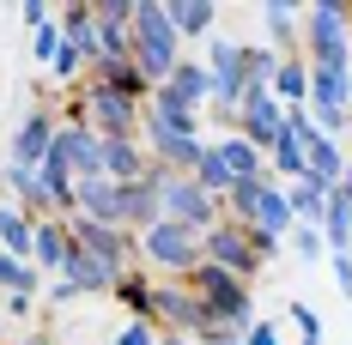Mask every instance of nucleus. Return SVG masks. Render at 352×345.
Here are the masks:
<instances>
[{
  "mask_svg": "<svg viewBox=\"0 0 352 345\" xmlns=\"http://www.w3.org/2000/svg\"><path fill=\"white\" fill-rule=\"evenodd\" d=\"M128 61L146 73L152 91L176 73V61H182V36H176L164 0H140V6H134V55H128Z\"/></svg>",
  "mask_w": 352,
  "mask_h": 345,
  "instance_id": "1",
  "label": "nucleus"
},
{
  "mask_svg": "<svg viewBox=\"0 0 352 345\" xmlns=\"http://www.w3.org/2000/svg\"><path fill=\"white\" fill-rule=\"evenodd\" d=\"M310 67H352V0H316L304 6V49Z\"/></svg>",
  "mask_w": 352,
  "mask_h": 345,
  "instance_id": "2",
  "label": "nucleus"
},
{
  "mask_svg": "<svg viewBox=\"0 0 352 345\" xmlns=\"http://www.w3.org/2000/svg\"><path fill=\"white\" fill-rule=\"evenodd\" d=\"M73 121H85L98 139H140L146 104L122 97V91H109V85H98V79H85L79 97H73Z\"/></svg>",
  "mask_w": 352,
  "mask_h": 345,
  "instance_id": "3",
  "label": "nucleus"
},
{
  "mask_svg": "<svg viewBox=\"0 0 352 345\" xmlns=\"http://www.w3.org/2000/svg\"><path fill=\"white\" fill-rule=\"evenodd\" d=\"M201 261H207V248H201V230H188V224H170V218H158L152 230H140V267H146L152 278H188Z\"/></svg>",
  "mask_w": 352,
  "mask_h": 345,
  "instance_id": "4",
  "label": "nucleus"
},
{
  "mask_svg": "<svg viewBox=\"0 0 352 345\" xmlns=\"http://www.w3.org/2000/svg\"><path fill=\"white\" fill-rule=\"evenodd\" d=\"M188 291L207 303L212 321H225V327H237V333H249V327H255V291H249L237 273H225V267L201 261V267L188 273Z\"/></svg>",
  "mask_w": 352,
  "mask_h": 345,
  "instance_id": "5",
  "label": "nucleus"
},
{
  "mask_svg": "<svg viewBox=\"0 0 352 345\" xmlns=\"http://www.w3.org/2000/svg\"><path fill=\"white\" fill-rule=\"evenodd\" d=\"M67 237L79 242L91 261H104L116 278L140 267V237H134V230H122V224H104V218H85V212H73V218H67Z\"/></svg>",
  "mask_w": 352,
  "mask_h": 345,
  "instance_id": "6",
  "label": "nucleus"
},
{
  "mask_svg": "<svg viewBox=\"0 0 352 345\" xmlns=\"http://www.w3.org/2000/svg\"><path fill=\"white\" fill-rule=\"evenodd\" d=\"M152 327L158 333H182V340H201L212 327L207 303L188 291V278H158L152 285Z\"/></svg>",
  "mask_w": 352,
  "mask_h": 345,
  "instance_id": "7",
  "label": "nucleus"
},
{
  "mask_svg": "<svg viewBox=\"0 0 352 345\" xmlns=\"http://www.w3.org/2000/svg\"><path fill=\"white\" fill-rule=\"evenodd\" d=\"M152 182H158V206H164L170 224H188V230H201V237H207L212 224L225 218V206L212 200L195 176H158V170H152Z\"/></svg>",
  "mask_w": 352,
  "mask_h": 345,
  "instance_id": "8",
  "label": "nucleus"
},
{
  "mask_svg": "<svg viewBox=\"0 0 352 345\" xmlns=\"http://www.w3.org/2000/svg\"><path fill=\"white\" fill-rule=\"evenodd\" d=\"M201 248H207V261H212V267L237 273L243 285H249L255 273H261V267H267V261L255 254V230H249V224H231V218H219L207 237H201Z\"/></svg>",
  "mask_w": 352,
  "mask_h": 345,
  "instance_id": "9",
  "label": "nucleus"
},
{
  "mask_svg": "<svg viewBox=\"0 0 352 345\" xmlns=\"http://www.w3.org/2000/svg\"><path fill=\"white\" fill-rule=\"evenodd\" d=\"M280 128H285V109L274 104V91L267 85H249V97H243V109H237V134L267 158L274 145H280Z\"/></svg>",
  "mask_w": 352,
  "mask_h": 345,
  "instance_id": "10",
  "label": "nucleus"
},
{
  "mask_svg": "<svg viewBox=\"0 0 352 345\" xmlns=\"http://www.w3.org/2000/svg\"><path fill=\"white\" fill-rule=\"evenodd\" d=\"M55 115L49 109H31L19 128H12V145H6V164H25V170H43V158H49V145H55Z\"/></svg>",
  "mask_w": 352,
  "mask_h": 345,
  "instance_id": "11",
  "label": "nucleus"
},
{
  "mask_svg": "<svg viewBox=\"0 0 352 345\" xmlns=\"http://www.w3.org/2000/svg\"><path fill=\"white\" fill-rule=\"evenodd\" d=\"M146 128H164V134H182V139H207V109H188L182 97H170L164 85L146 97Z\"/></svg>",
  "mask_w": 352,
  "mask_h": 345,
  "instance_id": "12",
  "label": "nucleus"
},
{
  "mask_svg": "<svg viewBox=\"0 0 352 345\" xmlns=\"http://www.w3.org/2000/svg\"><path fill=\"white\" fill-rule=\"evenodd\" d=\"M55 25H61V43L85 55V67H98V61H104V49H98V12H91L85 0H67V6H55Z\"/></svg>",
  "mask_w": 352,
  "mask_h": 345,
  "instance_id": "13",
  "label": "nucleus"
},
{
  "mask_svg": "<svg viewBox=\"0 0 352 345\" xmlns=\"http://www.w3.org/2000/svg\"><path fill=\"white\" fill-rule=\"evenodd\" d=\"M261 25H267V49H274L280 61L304 49V6H292V0H267V6H261Z\"/></svg>",
  "mask_w": 352,
  "mask_h": 345,
  "instance_id": "14",
  "label": "nucleus"
},
{
  "mask_svg": "<svg viewBox=\"0 0 352 345\" xmlns=\"http://www.w3.org/2000/svg\"><path fill=\"white\" fill-rule=\"evenodd\" d=\"M0 194H6L12 206H25L31 218H55V212H49V194H43V176L25 170V164H6V170H0Z\"/></svg>",
  "mask_w": 352,
  "mask_h": 345,
  "instance_id": "15",
  "label": "nucleus"
},
{
  "mask_svg": "<svg viewBox=\"0 0 352 345\" xmlns=\"http://www.w3.org/2000/svg\"><path fill=\"white\" fill-rule=\"evenodd\" d=\"M104 176L122 188V182H146L152 176V158H146L140 139H104Z\"/></svg>",
  "mask_w": 352,
  "mask_h": 345,
  "instance_id": "16",
  "label": "nucleus"
},
{
  "mask_svg": "<svg viewBox=\"0 0 352 345\" xmlns=\"http://www.w3.org/2000/svg\"><path fill=\"white\" fill-rule=\"evenodd\" d=\"M304 176H310V182H322V188L334 194V188L346 182V152H340L334 139H322V134H316L310 145H304Z\"/></svg>",
  "mask_w": 352,
  "mask_h": 345,
  "instance_id": "17",
  "label": "nucleus"
},
{
  "mask_svg": "<svg viewBox=\"0 0 352 345\" xmlns=\"http://www.w3.org/2000/svg\"><path fill=\"white\" fill-rule=\"evenodd\" d=\"M164 91H170V97H182L188 109H207V104H212V73H207V61H188V55H182V61H176V73L164 79Z\"/></svg>",
  "mask_w": 352,
  "mask_h": 345,
  "instance_id": "18",
  "label": "nucleus"
},
{
  "mask_svg": "<svg viewBox=\"0 0 352 345\" xmlns=\"http://www.w3.org/2000/svg\"><path fill=\"white\" fill-rule=\"evenodd\" d=\"M61 278H67V285H79L85 297H109V291H116V273H109L104 261H91L79 242H73V254L61 261Z\"/></svg>",
  "mask_w": 352,
  "mask_h": 345,
  "instance_id": "19",
  "label": "nucleus"
},
{
  "mask_svg": "<svg viewBox=\"0 0 352 345\" xmlns=\"http://www.w3.org/2000/svg\"><path fill=\"white\" fill-rule=\"evenodd\" d=\"M31 242H36V218L12 200H0V254L12 261H31Z\"/></svg>",
  "mask_w": 352,
  "mask_h": 345,
  "instance_id": "20",
  "label": "nucleus"
},
{
  "mask_svg": "<svg viewBox=\"0 0 352 345\" xmlns=\"http://www.w3.org/2000/svg\"><path fill=\"white\" fill-rule=\"evenodd\" d=\"M164 6H170V25H176L182 43H207L212 25H219V6L212 0H164Z\"/></svg>",
  "mask_w": 352,
  "mask_h": 345,
  "instance_id": "21",
  "label": "nucleus"
},
{
  "mask_svg": "<svg viewBox=\"0 0 352 345\" xmlns=\"http://www.w3.org/2000/svg\"><path fill=\"white\" fill-rule=\"evenodd\" d=\"M73 254V237H67V218H36V242H31V267H61Z\"/></svg>",
  "mask_w": 352,
  "mask_h": 345,
  "instance_id": "22",
  "label": "nucleus"
},
{
  "mask_svg": "<svg viewBox=\"0 0 352 345\" xmlns=\"http://www.w3.org/2000/svg\"><path fill=\"white\" fill-rule=\"evenodd\" d=\"M267 91H274V104H280V109H298V104H310V61H304V55H285Z\"/></svg>",
  "mask_w": 352,
  "mask_h": 345,
  "instance_id": "23",
  "label": "nucleus"
},
{
  "mask_svg": "<svg viewBox=\"0 0 352 345\" xmlns=\"http://www.w3.org/2000/svg\"><path fill=\"white\" fill-rule=\"evenodd\" d=\"M212 145H219V158H225V170L237 176V182H249V176H274V170H267V158H261V152H255V145H249L243 134H219Z\"/></svg>",
  "mask_w": 352,
  "mask_h": 345,
  "instance_id": "24",
  "label": "nucleus"
},
{
  "mask_svg": "<svg viewBox=\"0 0 352 345\" xmlns=\"http://www.w3.org/2000/svg\"><path fill=\"white\" fill-rule=\"evenodd\" d=\"M322 242H328V254H346L352 248V194H340V188H334V194H328V212H322Z\"/></svg>",
  "mask_w": 352,
  "mask_h": 345,
  "instance_id": "25",
  "label": "nucleus"
},
{
  "mask_svg": "<svg viewBox=\"0 0 352 345\" xmlns=\"http://www.w3.org/2000/svg\"><path fill=\"white\" fill-rule=\"evenodd\" d=\"M73 200H79L73 212H85V218H104V224H116V200H122V188H116L109 176H91V182H79V188H73Z\"/></svg>",
  "mask_w": 352,
  "mask_h": 345,
  "instance_id": "26",
  "label": "nucleus"
},
{
  "mask_svg": "<svg viewBox=\"0 0 352 345\" xmlns=\"http://www.w3.org/2000/svg\"><path fill=\"white\" fill-rule=\"evenodd\" d=\"M152 285H158V278L146 273V267H134V273L116 278V291H109V297H116L122 309L134 315V321H152Z\"/></svg>",
  "mask_w": 352,
  "mask_h": 345,
  "instance_id": "27",
  "label": "nucleus"
},
{
  "mask_svg": "<svg viewBox=\"0 0 352 345\" xmlns=\"http://www.w3.org/2000/svg\"><path fill=\"white\" fill-rule=\"evenodd\" d=\"M255 230H267V237H280V242L298 230V218H292V200H285V188H280V182L261 194V206H255Z\"/></svg>",
  "mask_w": 352,
  "mask_h": 345,
  "instance_id": "28",
  "label": "nucleus"
},
{
  "mask_svg": "<svg viewBox=\"0 0 352 345\" xmlns=\"http://www.w3.org/2000/svg\"><path fill=\"white\" fill-rule=\"evenodd\" d=\"M91 79L109 85V91H122V97H134V104L152 97V85H146V73L134 67V61H104V67H91Z\"/></svg>",
  "mask_w": 352,
  "mask_h": 345,
  "instance_id": "29",
  "label": "nucleus"
},
{
  "mask_svg": "<svg viewBox=\"0 0 352 345\" xmlns=\"http://www.w3.org/2000/svg\"><path fill=\"white\" fill-rule=\"evenodd\" d=\"M285 200H292V218H298V224H322V212H328V188L304 176V182L285 188Z\"/></svg>",
  "mask_w": 352,
  "mask_h": 345,
  "instance_id": "30",
  "label": "nucleus"
},
{
  "mask_svg": "<svg viewBox=\"0 0 352 345\" xmlns=\"http://www.w3.org/2000/svg\"><path fill=\"white\" fill-rule=\"evenodd\" d=\"M195 182L207 188L219 206H225V194H231V182H237V176L225 170V158H219V145H212V139H207V152H201V164H195Z\"/></svg>",
  "mask_w": 352,
  "mask_h": 345,
  "instance_id": "31",
  "label": "nucleus"
},
{
  "mask_svg": "<svg viewBox=\"0 0 352 345\" xmlns=\"http://www.w3.org/2000/svg\"><path fill=\"white\" fill-rule=\"evenodd\" d=\"M0 291H6V297H36V291H43V273H36L31 261L0 254Z\"/></svg>",
  "mask_w": 352,
  "mask_h": 345,
  "instance_id": "32",
  "label": "nucleus"
},
{
  "mask_svg": "<svg viewBox=\"0 0 352 345\" xmlns=\"http://www.w3.org/2000/svg\"><path fill=\"white\" fill-rule=\"evenodd\" d=\"M243 67H249V85H274V73H280V55H274L267 43H243Z\"/></svg>",
  "mask_w": 352,
  "mask_h": 345,
  "instance_id": "33",
  "label": "nucleus"
},
{
  "mask_svg": "<svg viewBox=\"0 0 352 345\" xmlns=\"http://www.w3.org/2000/svg\"><path fill=\"white\" fill-rule=\"evenodd\" d=\"M79 79H85V55L61 43V49H55V61H49V85H61V91H67V85H79Z\"/></svg>",
  "mask_w": 352,
  "mask_h": 345,
  "instance_id": "34",
  "label": "nucleus"
},
{
  "mask_svg": "<svg viewBox=\"0 0 352 345\" xmlns=\"http://www.w3.org/2000/svg\"><path fill=\"white\" fill-rule=\"evenodd\" d=\"M285 315H292V327H298V340H304V345H316V340H322V315L310 309V303H292Z\"/></svg>",
  "mask_w": 352,
  "mask_h": 345,
  "instance_id": "35",
  "label": "nucleus"
},
{
  "mask_svg": "<svg viewBox=\"0 0 352 345\" xmlns=\"http://www.w3.org/2000/svg\"><path fill=\"white\" fill-rule=\"evenodd\" d=\"M31 49H36V61L49 67V61H55V49H61V25H55V19H49V25H36V31H31Z\"/></svg>",
  "mask_w": 352,
  "mask_h": 345,
  "instance_id": "36",
  "label": "nucleus"
},
{
  "mask_svg": "<svg viewBox=\"0 0 352 345\" xmlns=\"http://www.w3.org/2000/svg\"><path fill=\"white\" fill-rule=\"evenodd\" d=\"M292 248H298L304 261H316V254H328V242H322V230H316V224H298V230H292Z\"/></svg>",
  "mask_w": 352,
  "mask_h": 345,
  "instance_id": "37",
  "label": "nucleus"
},
{
  "mask_svg": "<svg viewBox=\"0 0 352 345\" xmlns=\"http://www.w3.org/2000/svg\"><path fill=\"white\" fill-rule=\"evenodd\" d=\"M109 345H158V333H152V321H128Z\"/></svg>",
  "mask_w": 352,
  "mask_h": 345,
  "instance_id": "38",
  "label": "nucleus"
},
{
  "mask_svg": "<svg viewBox=\"0 0 352 345\" xmlns=\"http://www.w3.org/2000/svg\"><path fill=\"white\" fill-rule=\"evenodd\" d=\"M328 267H334V285H340V297H352V248H346V254H328Z\"/></svg>",
  "mask_w": 352,
  "mask_h": 345,
  "instance_id": "39",
  "label": "nucleus"
},
{
  "mask_svg": "<svg viewBox=\"0 0 352 345\" xmlns=\"http://www.w3.org/2000/svg\"><path fill=\"white\" fill-rule=\"evenodd\" d=\"M43 297H49V303L61 309V303H73V297H85V291H79V285H67V278H55V285H43Z\"/></svg>",
  "mask_w": 352,
  "mask_h": 345,
  "instance_id": "40",
  "label": "nucleus"
},
{
  "mask_svg": "<svg viewBox=\"0 0 352 345\" xmlns=\"http://www.w3.org/2000/svg\"><path fill=\"white\" fill-rule=\"evenodd\" d=\"M19 19H25V25H49V19H55V6H43V0H25V6H19Z\"/></svg>",
  "mask_w": 352,
  "mask_h": 345,
  "instance_id": "41",
  "label": "nucleus"
},
{
  "mask_svg": "<svg viewBox=\"0 0 352 345\" xmlns=\"http://www.w3.org/2000/svg\"><path fill=\"white\" fill-rule=\"evenodd\" d=\"M243 345H280V327H274V321H255L243 333Z\"/></svg>",
  "mask_w": 352,
  "mask_h": 345,
  "instance_id": "42",
  "label": "nucleus"
},
{
  "mask_svg": "<svg viewBox=\"0 0 352 345\" xmlns=\"http://www.w3.org/2000/svg\"><path fill=\"white\" fill-rule=\"evenodd\" d=\"M158 345H195V340H182V333H158Z\"/></svg>",
  "mask_w": 352,
  "mask_h": 345,
  "instance_id": "43",
  "label": "nucleus"
},
{
  "mask_svg": "<svg viewBox=\"0 0 352 345\" xmlns=\"http://www.w3.org/2000/svg\"><path fill=\"white\" fill-rule=\"evenodd\" d=\"M25 345H43V340H25Z\"/></svg>",
  "mask_w": 352,
  "mask_h": 345,
  "instance_id": "44",
  "label": "nucleus"
},
{
  "mask_svg": "<svg viewBox=\"0 0 352 345\" xmlns=\"http://www.w3.org/2000/svg\"><path fill=\"white\" fill-rule=\"evenodd\" d=\"M346 115H352V97H346Z\"/></svg>",
  "mask_w": 352,
  "mask_h": 345,
  "instance_id": "45",
  "label": "nucleus"
},
{
  "mask_svg": "<svg viewBox=\"0 0 352 345\" xmlns=\"http://www.w3.org/2000/svg\"><path fill=\"white\" fill-rule=\"evenodd\" d=\"M316 345H322V340H316Z\"/></svg>",
  "mask_w": 352,
  "mask_h": 345,
  "instance_id": "46",
  "label": "nucleus"
}]
</instances>
